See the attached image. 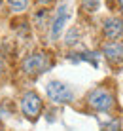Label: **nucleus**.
Here are the masks:
<instances>
[{"instance_id": "1", "label": "nucleus", "mask_w": 123, "mask_h": 131, "mask_svg": "<svg viewBox=\"0 0 123 131\" xmlns=\"http://www.w3.org/2000/svg\"><path fill=\"white\" fill-rule=\"evenodd\" d=\"M45 93H47V97L51 99L53 103H59V105L70 103L72 99H74V93H72V89L68 88L66 84L57 82V80H53V82L47 84V88H45Z\"/></svg>"}, {"instance_id": "2", "label": "nucleus", "mask_w": 123, "mask_h": 131, "mask_svg": "<svg viewBox=\"0 0 123 131\" xmlns=\"http://www.w3.org/2000/svg\"><path fill=\"white\" fill-rule=\"evenodd\" d=\"M87 101H89V105L99 112H106L114 106V97L106 89H93V91L89 93Z\"/></svg>"}, {"instance_id": "3", "label": "nucleus", "mask_w": 123, "mask_h": 131, "mask_svg": "<svg viewBox=\"0 0 123 131\" xmlns=\"http://www.w3.org/2000/svg\"><path fill=\"white\" fill-rule=\"evenodd\" d=\"M21 110H23V114H25L27 118L34 120L36 116L40 114V110H42V101H40V97L36 95L34 91L25 93L23 99H21Z\"/></svg>"}, {"instance_id": "4", "label": "nucleus", "mask_w": 123, "mask_h": 131, "mask_svg": "<svg viewBox=\"0 0 123 131\" xmlns=\"http://www.w3.org/2000/svg\"><path fill=\"white\" fill-rule=\"evenodd\" d=\"M49 67V59L45 53H32L29 55L23 63V69H25L27 74H40Z\"/></svg>"}, {"instance_id": "5", "label": "nucleus", "mask_w": 123, "mask_h": 131, "mask_svg": "<svg viewBox=\"0 0 123 131\" xmlns=\"http://www.w3.org/2000/svg\"><path fill=\"white\" fill-rule=\"evenodd\" d=\"M68 17H70V13H68V6L66 4H61V6L57 8V13H55V19H53V25H51V38L55 40L59 34H61V30L65 29V23L68 21Z\"/></svg>"}, {"instance_id": "6", "label": "nucleus", "mask_w": 123, "mask_h": 131, "mask_svg": "<svg viewBox=\"0 0 123 131\" xmlns=\"http://www.w3.org/2000/svg\"><path fill=\"white\" fill-rule=\"evenodd\" d=\"M104 34L110 40H117L123 34V23L116 17H110V19L104 21Z\"/></svg>"}, {"instance_id": "7", "label": "nucleus", "mask_w": 123, "mask_h": 131, "mask_svg": "<svg viewBox=\"0 0 123 131\" xmlns=\"http://www.w3.org/2000/svg\"><path fill=\"white\" fill-rule=\"evenodd\" d=\"M104 55H106L112 63L114 61L121 63L123 61V44H119L117 40H116V42H112V44H108V46L104 48Z\"/></svg>"}, {"instance_id": "8", "label": "nucleus", "mask_w": 123, "mask_h": 131, "mask_svg": "<svg viewBox=\"0 0 123 131\" xmlns=\"http://www.w3.org/2000/svg\"><path fill=\"white\" fill-rule=\"evenodd\" d=\"M27 0H8V6H10V10L13 12H25L27 10Z\"/></svg>"}, {"instance_id": "9", "label": "nucleus", "mask_w": 123, "mask_h": 131, "mask_svg": "<svg viewBox=\"0 0 123 131\" xmlns=\"http://www.w3.org/2000/svg\"><path fill=\"white\" fill-rule=\"evenodd\" d=\"M83 8H85L87 12H97L99 0H83Z\"/></svg>"}, {"instance_id": "10", "label": "nucleus", "mask_w": 123, "mask_h": 131, "mask_svg": "<svg viewBox=\"0 0 123 131\" xmlns=\"http://www.w3.org/2000/svg\"><path fill=\"white\" fill-rule=\"evenodd\" d=\"M40 4H47V2H51V0H38Z\"/></svg>"}, {"instance_id": "11", "label": "nucleus", "mask_w": 123, "mask_h": 131, "mask_svg": "<svg viewBox=\"0 0 123 131\" xmlns=\"http://www.w3.org/2000/svg\"><path fill=\"white\" fill-rule=\"evenodd\" d=\"M119 2V8H121V12H123V0H117Z\"/></svg>"}, {"instance_id": "12", "label": "nucleus", "mask_w": 123, "mask_h": 131, "mask_svg": "<svg viewBox=\"0 0 123 131\" xmlns=\"http://www.w3.org/2000/svg\"><path fill=\"white\" fill-rule=\"evenodd\" d=\"M0 72H2V63H0Z\"/></svg>"}, {"instance_id": "13", "label": "nucleus", "mask_w": 123, "mask_h": 131, "mask_svg": "<svg viewBox=\"0 0 123 131\" xmlns=\"http://www.w3.org/2000/svg\"><path fill=\"white\" fill-rule=\"evenodd\" d=\"M0 2H2V0H0Z\"/></svg>"}]
</instances>
